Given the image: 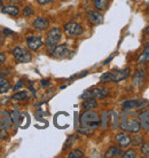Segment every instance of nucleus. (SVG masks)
Masks as SVG:
<instances>
[{"mask_svg": "<svg viewBox=\"0 0 149 158\" xmlns=\"http://www.w3.org/2000/svg\"><path fill=\"white\" fill-rule=\"evenodd\" d=\"M80 125L87 130H96L100 125V117L96 112L92 110H86L80 116Z\"/></svg>", "mask_w": 149, "mask_h": 158, "instance_id": "1", "label": "nucleus"}, {"mask_svg": "<svg viewBox=\"0 0 149 158\" xmlns=\"http://www.w3.org/2000/svg\"><path fill=\"white\" fill-rule=\"evenodd\" d=\"M121 128L123 131H126V132H130V133H134L137 134L140 132L141 130V124H140V120H138L137 118H132V117H126L124 116L121 120Z\"/></svg>", "mask_w": 149, "mask_h": 158, "instance_id": "2", "label": "nucleus"}, {"mask_svg": "<svg viewBox=\"0 0 149 158\" xmlns=\"http://www.w3.org/2000/svg\"><path fill=\"white\" fill-rule=\"evenodd\" d=\"M61 37H62V31H61L60 28H53L47 32V36H46V48H47V51L49 53L59 44V41L61 40Z\"/></svg>", "mask_w": 149, "mask_h": 158, "instance_id": "3", "label": "nucleus"}, {"mask_svg": "<svg viewBox=\"0 0 149 158\" xmlns=\"http://www.w3.org/2000/svg\"><path fill=\"white\" fill-rule=\"evenodd\" d=\"M12 54L19 63H28L32 60L31 53L23 47H15L12 51Z\"/></svg>", "mask_w": 149, "mask_h": 158, "instance_id": "4", "label": "nucleus"}, {"mask_svg": "<svg viewBox=\"0 0 149 158\" xmlns=\"http://www.w3.org/2000/svg\"><path fill=\"white\" fill-rule=\"evenodd\" d=\"M64 32L70 37L80 36L83 33V27L77 22H68L64 24Z\"/></svg>", "mask_w": 149, "mask_h": 158, "instance_id": "5", "label": "nucleus"}, {"mask_svg": "<svg viewBox=\"0 0 149 158\" xmlns=\"http://www.w3.org/2000/svg\"><path fill=\"white\" fill-rule=\"evenodd\" d=\"M110 72H111V81L119 83V81H122L129 77L131 70L129 68H126V69H121V70H113Z\"/></svg>", "mask_w": 149, "mask_h": 158, "instance_id": "6", "label": "nucleus"}, {"mask_svg": "<svg viewBox=\"0 0 149 158\" xmlns=\"http://www.w3.org/2000/svg\"><path fill=\"white\" fill-rule=\"evenodd\" d=\"M71 52L68 48L67 45H56L54 47V49L51 52V54L54 56L55 59H63V57H67Z\"/></svg>", "mask_w": 149, "mask_h": 158, "instance_id": "7", "label": "nucleus"}, {"mask_svg": "<svg viewBox=\"0 0 149 158\" xmlns=\"http://www.w3.org/2000/svg\"><path fill=\"white\" fill-rule=\"evenodd\" d=\"M27 45L28 47H29V49H31V51H38L44 45V41L40 37L32 36V37H29L27 39Z\"/></svg>", "mask_w": 149, "mask_h": 158, "instance_id": "8", "label": "nucleus"}, {"mask_svg": "<svg viewBox=\"0 0 149 158\" xmlns=\"http://www.w3.org/2000/svg\"><path fill=\"white\" fill-rule=\"evenodd\" d=\"M49 27V21L46 19V17H43V16H38L36 17V20L33 21V28L38 31H44Z\"/></svg>", "mask_w": 149, "mask_h": 158, "instance_id": "9", "label": "nucleus"}, {"mask_svg": "<svg viewBox=\"0 0 149 158\" xmlns=\"http://www.w3.org/2000/svg\"><path fill=\"white\" fill-rule=\"evenodd\" d=\"M116 141L121 148H127L131 144V136L126 133H118L116 135Z\"/></svg>", "mask_w": 149, "mask_h": 158, "instance_id": "10", "label": "nucleus"}, {"mask_svg": "<svg viewBox=\"0 0 149 158\" xmlns=\"http://www.w3.org/2000/svg\"><path fill=\"white\" fill-rule=\"evenodd\" d=\"M87 20L90 21L92 24L98 25V24L103 22V16L99 12H88L87 13Z\"/></svg>", "mask_w": 149, "mask_h": 158, "instance_id": "11", "label": "nucleus"}, {"mask_svg": "<svg viewBox=\"0 0 149 158\" xmlns=\"http://www.w3.org/2000/svg\"><path fill=\"white\" fill-rule=\"evenodd\" d=\"M92 98L96 100H103L108 95V89L107 88H94L91 91Z\"/></svg>", "mask_w": 149, "mask_h": 158, "instance_id": "12", "label": "nucleus"}, {"mask_svg": "<svg viewBox=\"0 0 149 158\" xmlns=\"http://www.w3.org/2000/svg\"><path fill=\"white\" fill-rule=\"evenodd\" d=\"M140 118V124H141V128L146 131H149V110L143 111L139 116Z\"/></svg>", "mask_w": 149, "mask_h": 158, "instance_id": "13", "label": "nucleus"}, {"mask_svg": "<svg viewBox=\"0 0 149 158\" xmlns=\"http://www.w3.org/2000/svg\"><path fill=\"white\" fill-rule=\"evenodd\" d=\"M82 107L85 110H92V109H95V108L98 107V102H96V100L94 98H87L82 103Z\"/></svg>", "mask_w": 149, "mask_h": 158, "instance_id": "14", "label": "nucleus"}, {"mask_svg": "<svg viewBox=\"0 0 149 158\" xmlns=\"http://www.w3.org/2000/svg\"><path fill=\"white\" fill-rule=\"evenodd\" d=\"M132 80H133L134 86H141L142 84H143V81H145V72L141 71V70L135 71Z\"/></svg>", "mask_w": 149, "mask_h": 158, "instance_id": "15", "label": "nucleus"}, {"mask_svg": "<svg viewBox=\"0 0 149 158\" xmlns=\"http://www.w3.org/2000/svg\"><path fill=\"white\" fill-rule=\"evenodd\" d=\"M122 155V150H121V148H118V147H110L109 149L106 151V154H104V157L107 158H115V157H118V156H121Z\"/></svg>", "mask_w": 149, "mask_h": 158, "instance_id": "16", "label": "nucleus"}, {"mask_svg": "<svg viewBox=\"0 0 149 158\" xmlns=\"http://www.w3.org/2000/svg\"><path fill=\"white\" fill-rule=\"evenodd\" d=\"M141 101L140 100H126L123 103V109L124 110H131V109H135L140 106Z\"/></svg>", "mask_w": 149, "mask_h": 158, "instance_id": "17", "label": "nucleus"}, {"mask_svg": "<svg viewBox=\"0 0 149 158\" xmlns=\"http://www.w3.org/2000/svg\"><path fill=\"white\" fill-rule=\"evenodd\" d=\"M1 12L5 13V14H7V15H11V16H17L19 15V8L16 7L15 5H9V6H5L2 7L1 9Z\"/></svg>", "mask_w": 149, "mask_h": 158, "instance_id": "18", "label": "nucleus"}, {"mask_svg": "<svg viewBox=\"0 0 149 158\" xmlns=\"http://www.w3.org/2000/svg\"><path fill=\"white\" fill-rule=\"evenodd\" d=\"M149 62V41L146 44V48L145 51L142 52L141 54L138 57V63H147Z\"/></svg>", "mask_w": 149, "mask_h": 158, "instance_id": "19", "label": "nucleus"}, {"mask_svg": "<svg viewBox=\"0 0 149 158\" xmlns=\"http://www.w3.org/2000/svg\"><path fill=\"white\" fill-rule=\"evenodd\" d=\"M11 89V83L8 81L5 77H1L0 76V94L2 93H6Z\"/></svg>", "mask_w": 149, "mask_h": 158, "instance_id": "20", "label": "nucleus"}, {"mask_svg": "<svg viewBox=\"0 0 149 158\" xmlns=\"http://www.w3.org/2000/svg\"><path fill=\"white\" fill-rule=\"evenodd\" d=\"M77 139H78V136H77V135H70V136L68 138L67 141H66V143H64L63 150H67V149L71 148V147H72L74 144V142L77 141Z\"/></svg>", "mask_w": 149, "mask_h": 158, "instance_id": "21", "label": "nucleus"}, {"mask_svg": "<svg viewBox=\"0 0 149 158\" xmlns=\"http://www.w3.org/2000/svg\"><path fill=\"white\" fill-rule=\"evenodd\" d=\"M93 4L98 10H104L108 4V0H93Z\"/></svg>", "mask_w": 149, "mask_h": 158, "instance_id": "22", "label": "nucleus"}, {"mask_svg": "<svg viewBox=\"0 0 149 158\" xmlns=\"http://www.w3.org/2000/svg\"><path fill=\"white\" fill-rule=\"evenodd\" d=\"M28 99V93L25 91H21L19 93H15V94L12 96L13 101H22V100Z\"/></svg>", "mask_w": 149, "mask_h": 158, "instance_id": "23", "label": "nucleus"}, {"mask_svg": "<svg viewBox=\"0 0 149 158\" xmlns=\"http://www.w3.org/2000/svg\"><path fill=\"white\" fill-rule=\"evenodd\" d=\"M137 151L133 150V149H129L127 151H125L124 154H122L121 156H122L123 158H135L137 157Z\"/></svg>", "mask_w": 149, "mask_h": 158, "instance_id": "24", "label": "nucleus"}, {"mask_svg": "<svg viewBox=\"0 0 149 158\" xmlns=\"http://www.w3.org/2000/svg\"><path fill=\"white\" fill-rule=\"evenodd\" d=\"M68 157H69V158H83V157H84V154H83L82 150L76 149V150L71 151L70 154L68 155Z\"/></svg>", "mask_w": 149, "mask_h": 158, "instance_id": "25", "label": "nucleus"}, {"mask_svg": "<svg viewBox=\"0 0 149 158\" xmlns=\"http://www.w3.org/2000/svg\"><path fill=\"white\" fill-rule=\"evenodd\" d=\"M11 126L8 118H0V130H8Z\"/></svg>", "mask_w": 149, "mask_h": 158, "instance_id": "26", "label": "nucleus"}, {"mask_svg": "<svg viewBox=\"0 0 149 158\" xmlns=\"http://www.w3.org/2000/svg\"><path fill=\"white\" fill-rule=\"evenodd\" d=\"M100 81L101 83H110L111 81V72H104L100 77Z\"/></svg>", "mask_w": 149, "mask_h": 158, "instance_id": "27", "label": "nucleus"}, {"mask_svg": "<svg viewBox=\"0 0 149 158\" xmlns=\"http://www.w3.org/2000/svg\"><path fill=\"white\" fill-rule=\"evenodd\" d=\"M23 16H25V17H30V16H32L33 14H35V10L32 9L30 6H27V7L23 8Z\"/></svg>", "mask_w": 149, "mask_h": 158, "instance_id": "28", "label": "nucleus"}, {"mask_svg": "<svg viewBox=\"0 0 149 158\" xmlns=\"http://www.w3.org/2000/svg\"><path fill=\"white\" fill-rule=\"evenodd\" d=\"M131 143H133L134 146H141L142 136H140V135H135V136H133V139L131 138Z\"/></svg>", "mask_w": 149, "mask_h": 158, "instance_id": "29", "label": "nucleus"}, {"mask_svg": "<svg viewBox=\"0 0 149 158\" xmlns=\"http://www.w3.org/2000/svg\"><path fill=\"white\" fill-rule=\"evenodd\" d=\"M108 112H106V111H103V112H102V130H106L107 128V122H108Z\"/></svg>", "mask_w": 149, "mask_h": 158, "instance_id": "30", "label": "nucleus"}, {"mask_svg": "<svg viewBox=\"0 0 149 158\" xmlns=\"http://www.w3.org/2000/svg\"><path fill=\"white\" fill-rule=\"evenodd\" d=\"M11 118H12V122L17 126L19 124V119H20V116H19V112L17 111H12L11 112Z\"/></svg>", "mask_w": 149, "mask_h": 158, "instance_id": "31", "label": "nucleus"}, {"mask_svg": "<svg viewBox=\"0 0 149 158\" xmlns=\"http://www.w3.org/2000/svg\"><path fill=\"white\" fill-rule=\"evenodd\" d=\"M141 154L143 156L149 155V143H141Z\"/></svg>", "mask_w": 149, "mask_h": 158, "instance_id": "32", "label": "nucleus"}, {"mask_svg": "<svg viewBox=\"0 0 149 158\" xmlns=\"http://www.w3.org/2000/svg\"><path fill=\"white\" fill-rule=\"evenodd\" d=\"M78 132H79V133H82V134H85V135H91V134H92V131L87 130V128H85V127L78 128Z\"/></svg>", "mask_w": 149, "mask_h": 158, "instance_id": "33", "label": "nucleus"}, {"mask_svg": "<svg viewBox=\"0 0 149 158\" xmlns=\"http://www.w3.org/2000/svg\"><path fill=\"white\" fill-rule=\"evenodd\" d=\"M8 138V133L5 130H0V139L1 140H5V139Z\"/></svg>", "mask_w": 149, "mask_h": 158, "instance_id": "34", "label": "nucleus"}, {"mask_svg": "<svg viewBox=\"0 0 149 158\" xmlns=\"http://www.w3.org/2000/svg\"><path fill=\"white\" fill-rule=\"evenodd\" d=\"M22 86H23V80H19V81H17V84L14 86V88H13V89H14V91H19Z\"/></svg>", "mask_w": 149, "mask_h": 158, "instance_id": "35", "label": "nucleus"}, {"mask_svg": "<svg viewBox=\"0 0 149 158\" xmlns=\"http://www.w3.org/2000/svg\"><path fill=\"white\" fill-rule=\"evenodd\" d=\"M4 35H5V36H7V37H12V36H14L15 33H14L12 30H9V29H5V30H4Z\"/></svg>", "mask_w": 149, "mask_h": 158, "instance_id": "36", "label": "nucleus"}, {"mask_svg": "<svg viewBox=\"0 0 149 158\" xmlns=\"http://www.w3.org/2000/svg\"><path fill=\"white\" fill-rule=\"evenodd\" d=\"M53 1H55V0H37V2L39 5H48L53 2Z\"/></svg>", "mask_w": 149, "mask_h": 158, "instance_id": "37", "label": "nucleus"}, {"mask_svg": "<svg viewBox=\"0 0 149 158\" xmlns=\"http://www.w3.org/2000/svg\"><path fill=\"white\" fill-rule=\"evenodd\" d=\"M87 98H92V95H91V91L90 92H85L84 94L80 95V99H87Z\"/></svg>", "mask_w": 149, "mask_h": 158, "instance_id": "38", "label": "nucleus"}, {"mask_svg": "<svg viewBox=\"0 0 149 158\" xmlns=\"http://www.w3.org/2000/svg\"><path fill=\"white\" fill-rule=\"evenodd\" d=\"M5 60H6V55H5V54H2V53H0V67L4 64Z\"/></svg>", "mask_w": 149, "mask_h": 158, "instance_id": "39", "label": "nucleus"}, {"mask_svg": "<svg viewBox=\"0 0 149 158\" xmlns=\"http://www.w3.org/2000/svg\"><path fill=\"white\" fill-rule=\"evenodd\" d=\"M116 54H117V53H114V54H113V55L110 56V57H108V59H107L106 61H104V63H103V64H104V65H106V64H108V63H109L110 61H111V60H113V59H114V57H115V56H116Z\"/></svg>", "mask_w": 149, "mask_h": 158, "instance_id": "40", "label": "nucleus"}, {"mask_svg": "<svg viewBox=\"0 0 149 158\" xmlns=\"http://www.w3.org/2000/svg\"><path fill=\"white\" fill-rule=\"evenodd\" d=\"M41 85H43V87H47L48 85H51V81H49V80H43V81H41Z\"/></svg>", "mask_w": 149, "mask_h": 158, "instance_id": "41", "label": "nucleus"}, {"mask_svg": "<svg viewBox=\"0 0 149 158\" xmlns=\"http://www.w3.org/2000/svg\"><path fill=\"white\" fill-rule=\"evenodd\" d=\"M146 33H147V35L149 36V27H148L147 29H146Z\"/></svg>", "mask_w": 149, "mask_h": 158, "instance_id": "42", "label": "nucleus"}, {"mask_svg": "<svg viewBox=\"0 0 149 158\" xmlns=\"http://www.w3.org/2000/svg\"><path fill=\"white\" fill-rule=\"evenodd\" d=\"M13 2H14V1H15V2H20V0H12Z\"/></svg>", "mask_w": 149, "mask_h": 158, "instance_id": "43", "label": "nucleus"}, {"mask_svg": "<svg viewBox=\"0 0 149 158\" xmlns=\"http://www.w3.org/2000/svg\"><path fill=\"white\" fill-rule=\"evenodd\" d=\"M4 1H6V0H0V4H2Z\"/></svg>", "mask_w": 149, "mask_h": 158, "instance_id": "44", "label": "nucleus"}, {"mask_svg": "<svg viewBox=\"0 0 149 158\" xmlns=\"http://www.w3.org/2000/svg\"><path fill=\"white\" fill-rule=\"evenodd\" d=\"M1 41H2V38H1V37H0V44H1Z\"/></svg>", "mask_w": 149, "mask_h": 158, "instance_id": "45", "label": "nucleus"}]
</instances>
